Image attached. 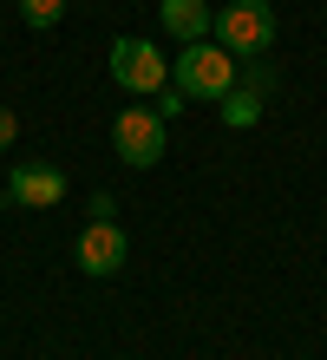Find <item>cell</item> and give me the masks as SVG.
Here are the masks:
<instances>
[{
	"label": "cell",
	"mask_w": 327,
	"mask_h": 360,
	"mask_svg": "<svg viewBox=\"0 0 327 360\" xmlns=\"http://www.w3.org/2000/svg\"><path fill=\"white\" fill-rule=\"evenodd\" d=\"M177 92L184 98H229L236 92V53L223 39H190L177 53Z\"/></svg>",
	"instance_id": "6da1fadb"
},
{
	"label": "cell",
	"mask_w": 327,
	"mask_h": 360,
	"mask_svg": "<svg viewBox=\"0 0 327 360\" xmlns=\"http://www.w3.org/2000/svg\"><path fill=\"white\" fill-rule=\"evenodd\" d=\"M112 144H118V158L131 171H150V164L164 158V144H170V118L158 105H124L112 118Z\"/></svg>",
	"instance_id": "7a4b0ae2"
},
{
	"label": "cell",
	"mask_w": 327,
	"mask_h": 360,
	"mask_svg": "<svg viewBox=\"0 0 327 360\" xmlns=\"http://www.w3.org/2000/svg\"><path fill=\"white\" fill-rule=\"evenodd\" d=\"M216 39L229 53H269L275 46V7L269 0H229L216 13Z\"/></svg>",
	"instance_id": "3957f363"
},
{
	"label": "cell",
	"mask_w": 327,
	"mask_h": 360,
	"mask_svg": "<svg viewBox=\"0 0 327 360\" xmlns=\"http://www.w3.org/2000/svg\"><path fill=\"white\" fill-rule=\"evenodd\" d=\"M105 66H112V79L124 92H164L170 86V59L150 46V39H112V59H105Z\"/></svg>",
	"instance_id": "277c9868"
},
{
	"label": "cell",
	"mask_w": 327,
	"mask_h": 360,
	"mask_svg": "<svg viewBox=\"0 0 327 360\" xmlns=\"http://www.w3.org/2000/svg\"><path fill=\"white\" fill-rule=\"evenodd\" d=\"M0 203L7 210H53V203H65V177L53 171V164H13Z\"/></svg>",
	"instance_id": "5b68a950"
},
{
	"label": "cell",
	"mask_w": 327,
	"mask_h": 360,
	"mask_svg": "<svg viewBox=\"0 0 327 360\" xmlns=\"http://www.w3.org/2000/svg\"><path fill=\"white\" fill-rule=\"evenodd\" d=\"M124 256H131L124 229H118L112 217H92V229L79 236V269H85V275H118Z\"/></svg>",
	"instance_id": "8992f818"
},
{
	"label": "cell",
	"mask_w": 327,
	"mask_h": 360,
	"mask_svg": "<svg viewBox=\"0 0 327 360\" xmlns=\"http://www.w3.org/2000/svg\"><path fill=\"white\" fill-rule=\"evenodd\" d=\"M158 20H164V33H177V39H184V46H190V39H210V27H216L210 0H164Z\"/></svg>",
	"instance_id": "52a82bcc"
},
{
	"label": "cell",
	"mask_w": 327,
	"mask_h": 360,
	"mask_svg": "<svg viewBox=\"0 0 327 360\" xmlns=\"http://www.w3.org/2000/svg\"><path fill=\"white\" fill-rule=\"evenodd\" d=\"M255 118H262V86H249V79H236V92L223 98V124H236V131H249Z\"/></svg>",
	"instance_id": "ba28073f"
},
{
	"label": "cell",
	"mask_w": 327,
	"mask_h": 360,
	"mask_svg": "<svg viewBox=\"0 0 327 360\" xmlns=\"http://www.w3.org/2000/svg\"><path fill=\"white\" fill-rule=\"evenodd\" d=\"M59 13H65V0H20V20L27 27H53Z\"/></svg>",
	"instance_id": "9c48e42d"
},
{
	"label": "cell",
	"mask_w": 327,
	"mask_h": 360,
	"mask_svg": "<svg viewBox=\"0 0 327 360\" xmlns=\"http://www.w3.org/2000/svg\"><path fill=\"white\" fill-rule=\"evenodd\" d=\"M13 138H20V118L7 112V105H0V151H7V144H13Z\"/></svg>",
	"instance_id": "30bf717a"
}]
</instances>
